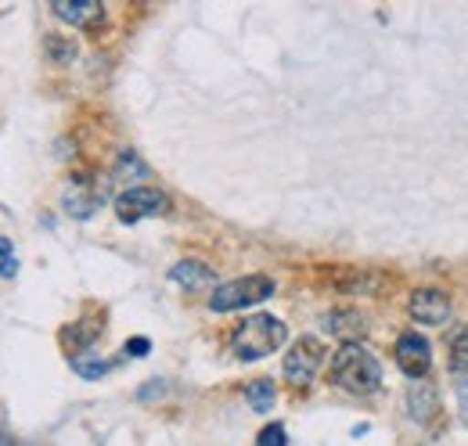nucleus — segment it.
I'll use <instances>...</instances> for the list:
<instances>
[{
	"label": "nucleus",
	"instance_id": "12",
	"mask_svg": "<svg viewBox=\"0 0 468 446\" xmlns=\"http://www.w3.org/2000/svg\"><path fill=\"white\" fill-rule=\"evenodd\" d=\"M65 213L69 217H76V220H87L94 209H98V198H94V191H87L83 184H72L69 191H65Z\"/></svg>",
	"mask_w": 468,
	"mask_h": 446
},
{
	"label": "nucleus",
	"instance_id": "21",
	"mask_svg": "<svg viewBox=\"0 0 468 446\" xmlns=\"http://www.w3.org/2000/svg\"><path fill=\"white\" fill-rule=\"evenodd\" d=\"M458 410H462V418H465V425H468V378L458 382Z\"/></svg>",
	"mask_w": 468,
	"mask_h": 446
},
{
	"label": "nucleus",
	"instance_id": "19",
	"mask_svg": "<svg viewBox=\"0 0 468 446\" xmlns=\"http://www.w3.org/2000/svg\"><path fill=\"white\" fill-rule=\"evenodd\" d=\"M0 274H4V278L15 274V249H11L7 238H0Z\"/></svg>",
	"mask_w": 468,
	"mask_h": 446
},
{
	"label": "nucleus",
	"instance_id": "17",
	"mask_svg": "<svg viewBox=\"0 0 468 446\" xmlns=\"http://www.w3.org/2000/svg\"><path fill=\"white\" fill-rule=\"evenodd\" d=\"M256 446H289V432H285V425H267V429H260Z\"/></svg>",
	"mask_w": 468,
	"mask_h": 446
},
{
	"label": "nucleus",
	"instance_id": "8",
	"mask_svg": "<svg viewBox=\"0 0 468 446\" xmlns=\"http://www.w3.org/2000/svg\"><path fill=\"white\" fill-rule=\"evenodd\" d=\"M51 11L58 15L61 22L83 26V29H90V26L105 15V7H101L98 0H58V4H51Z\"/></svg>",
	"mask_w": 468,
	"mask_h": 446
},
{
	"label": "nucleus",
	"instance_id": "18",
	"mask_svg": "<svg viewBox=\"0 0 468 446\" xmlns=\"http://www.w3.org/2000/svg\"><path fill=\"white\" fill-rule=\"evenodd\" d=\"M72 367H76L83 378H101V375H109V364H105V360H76Z\"/></svg>",
	"mask_w": 468,
	"mask_h": 446
},
{
	"label": "nucleus",
	"instance_id": "2",
	"mask_svg": "<svg viewBox=\"0 0 468 446\" xmlns=\"http://www.w3.org/2000/svg\"><path fill=\"white\" fill-rule=\"evenodd\" d=\"M285 342H289L285 321H278V317H271V313H256V317L241 321V328H238L231 338V349L238 360L252 364V360H263V356L278 353Z\"/></svg>",
	"mask_w": 468,
	"mask_h": 446
},
{
	"label": "nucleus",
	"instance_id": "9",
	"mask_svg": "<svg viewBox=\"0 0 468 446\" xmlns=\"http://www.w3.org/2000/svg\"><path fill=\"white\" fill-rule=\"evenodd\" d=\"M170 281L180 284V288H187V292H202V288L217 284V274L206 263H198V260H184V263H176L174 271H170Z\"/></svg>",
	"mask_w": 468,
	"mask_h": 446
},
{
	"label": "nucleus",
	"instance_id": "6",
	"mask_svg": "<svg viewBox=\"0 0 468 446\" xmlns=\"http://www.w3.org/2000/svg\"><path fill=\"white\" fill-rule=\"evenodd\" d=\"M397 364L408 378H425V371L432 367V345L429 338L418 332H404L397 342Z\"/></svg>",
	"mask_w": 468,
	"mask_h": 446
},
{
	"label": "nucleus",
	"instance_id": "14",
	"mask_svg": "<svg viewBox=\"0 0 468 446\" xmlns=\"http://www.w3.org/2000/svg\"><path fill=\"white\" fill-rule=\"evenodd\" d=\"M447 356H451V371L458 375V382L468 378V328H458L447 342Z\"/></svg>",
	"mask_w": 468,
	"mask_h": 446
},
{
	"label": "nucleus",
	"instance_id": "11",
	"mask_svg": "<svg viewBox=\"0 0 468 446\" xmlns=\"http://www.w3.org/2000/svg\"><path fill=\"white\" fill-rule=\"evenodd\" d=\"M364 328H367V321L360 313H353V310H332L324 317V332H332L343 342H356V334H364Z\"/></svg>",
	"mask_w": 468,
	"mask_h": 446
},
{
	"label": "nucleus",
	"instance_id": "13",
	"mask_svg": "<svg viewBox=\"0 0 468 446\" xmlns=\"http://www.w3.org/2000/svg\"><path fill=\"white\" fill-rule=\"evenodd\" d=\"M245 399H249V407H252L256 414H267V410L274 407V399H278V389H274L271 378H256V382L245 386Z\"/></svg>",
	"mask_w": 468,
	"mask_h": 446
},
{
	"label": "nucleus",
	"instance_id": "4",
	"mask_svg": "<svg viewBox=\"0 0 468 446\" xmlns=\"http://www.w3.org/2000/svg\"><path fill=\"white\" fill-rule=\"evenodd\" d=\"M321 364H324V342H321L317 334L295 338L292 345H289V353H285V364H282L285 382H289L292 389H306V386L317 378Z\"/></svg>",
	"mask_w": 468,
	"mask_h": 446
},
{
	"label": "nucleus",
	"instance_id": "3",
	"mask_svg": "<svg viewBox=\"0 0 468 446\" xmlns=\"http://www.w3.org/2000/svg\"><path fill=\"white\" fill-rule=\"evenodd\" d=\"M271 295H274V281L263 278V274H249V278L217 284V288H213V295H209V310H213V313L249 310V306L267 303Z\"/></svg>",
	"mask_w": 468,
	"mask_h": 446
},
{
	"label": "nucleus",
	"instance_id": "20",
	"mask_svg": "<svg viewBox=\"0 0 468 446\" xmlns=\"http://www.w3.org/2000/svg\"><path fill=\"white\" fill-rule=\"evenodd\" d=\"M148 349H152V345H148V338H144V334H137V338H130V342H126V353H130V356H144Z\"/></svg>",
	"mask_w": 468,
	"mask_h": 446
},
{
	"label": "nucleus",
	"instance_id": "10",
	"mask_svg": "<svg viewBox=\"0 0 468 446\" xmlns=\"http://www.w3.org/2000/svg\"><path fill=\"white\" fill-rule=\"evenodd\" d=\"M408 410H410V418L421 421V425L436 421V414H440V396H436V389H432V386H410Z\"/></svg>",
	"mask_w": 468,
	"mask_h": 446
},
{
	"label": "nucleus",
	"instance_id": "15",
	"mask_svg": "<svg viewBox=\"0 0 468 446\" xmlns=\"http://www.w3.org/2000/svg\"><path fill=\"white\" fill-rule=\"evenodd\" d=\"M116 176H119V180H144V176H148V166H144V163H141L133 152H126V155H119Z\"/></svg>",
	"mask_w": 468,
	"mask_h": 446
},
{
	"label": "nucleus",
	"instance_id": "16",
	"mask_svg": "<svg viewBox=\"0 0 468 446\" xmlns=\"http://www.w3.org/2000/svg\"><path fill=\"white\" fill-rule=\"evenodd\" d=\"M44 48H48V55L55 58V61H72V58H76V44L65 40V37H48Z\"/></svg>",
	"mask_w": 468,
	"mask_h": 446
},
{
	"label": "nucleus",
	"instance_id": "1",
	"mask_svg": "<svg viewBox=\"0 0 468 446\" xmlns=\"http://www.w3.org/2000/svg\"><path fill=\"white\" fill-rule=\"evenodd\" d=\"M332 386L353 396H367L382 386V364L375 360L371 349H364L360 342H343L332 356Z\"/></svg>",
	"mask_w": 468,
	"mask_h": 446
},
{
	"label": "nucleus",
	"instance_id": "7",
	"mask_svg": "<svg viewBox=\"0 0 468 446\" xmlns=\"http://www.w3.org/2000/svg\"><path fill=\"white\" fill-rule=\"evenodd\" d=\"M408 313L418 324L436 328V324H443V321L451 317V299H447L440 288H418V292H410Z\"/></svg>",
	"mask_w": 468,
	"mask_h": 446
},
{
	"label": "nucleus",
	"instance_id": "5",
	"mask_svg": "<svg viewBox=\"0 0 468 446\" xmlns=\"http://www.w3.org/2000/svg\"><path fill=\"white\" fill-rule=\"evenodd\" d=\"M170 209V198L163 195V191H155V187H126L122 195L116 198V217L119 223H126V227H133V223H141L144 217H159V213H166Z\"/></svg>",
	"mask_w": 468,
	"mask_h": 446
}]
</instances>
